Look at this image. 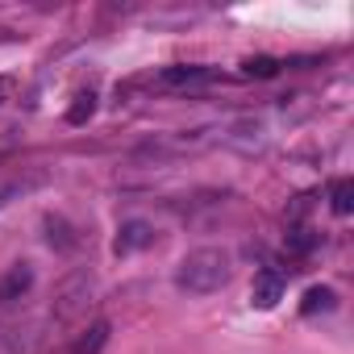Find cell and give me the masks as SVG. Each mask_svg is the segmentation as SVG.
Listing matches in <instances>:
<instances>
[{"mask_svg": "<svg viewBox=\"0 0 354 354\" xmlns=\"http://www.w3.org/2000/svg\"><path fill=\"white\" fill-rule=\"evenodd\" d=\"M230 275H234L230 254L217 250V246H201V250L180 259V267H175V288L188 292V296H213L230 283Z\"/></svg>", "mask_w": 354, "mask_h": 354, "instance_id": "6da1fadb", "label": "cell"}, {"mask_svg": "<svg viewBox=\"0 0 354 354\" xmlns=\"http://www.w3.org/2000/svg\"><path fill=\"white\" fill-rule=\"evenodd\" d=\"M213 80H217L213 67L180 63V67H167V71L158 75V88H167V92H196V88H205V84H213Z\"/></svg>", "mask_w": 354, "mask_h": 354, "instance_id": "7a4b0ae2", "label": "cell"}, {"mask_svg": "<svg viewBox=\"0 0 354 354\" xmlns=\"http://www.w3.org/2000/svg\"><path fill=\"white\" fill-rule=\"evenodd\" d=\"M283 288H288V275L279 267H259L254 271V288H250V304L254 308H275L283 300Z\"/></svg>", "mask_w": 354, "mask_h": 354, "instance_id": "3957f363", "label": "cell"}, {"mask_svg": "<svg viewBox=\"0 0 354 354\" xmlns=\"http://www.w3.org/2000/svg\"><path fill=\"white\" fill-rule=\"evenodd\" d=\"M88 292H92V279H88V275H71V279L63 283L59 300H55V313H59V317H75V313L84 308Z\"/></svg>", "mask_w": 354, "mask_h": 354, "instance_id": "277c9868", "label": "cell"}, {"mask_svg": "<svg viewBox=\"0 0 354 354\" xmlns=\"http://www.w3.org/2000/svg\"><path fill=\"white\" fill-rule=\"evenodd\" d=\"M30 288H34V267H30V263H13V267L5 271V279H0V304L21 300Z\"/></svg>", "mask_w": 354, "mask_h": 354, "instance_id": "5b68a950", "label": "cell"}, {"mask_svg": "<svg viewBox=\"0 0 354 354\" xmlns=\"http://www.w3.org/2000/svg\"><path fill=\"white\" fill-rule=\"evenodd\" d=\"M150 242H154V230H150L146 221H125L121 234H117V242H113V250H117V254H133V250H142V246H150Z\"/></svg>", "mask_w": 354, "mask_h": 354, "instance_id": "8992f818", "label": "cell"}, {"mask_svg": "<svg viewBox=\"0 0 354 354\" xmlns=\"http://www.w3.org/2000/svg\"><path fill=\"white\" fill-rule=\"evenodd\" d=\"M104 342H109V321H96V325H88V329L75 337L71 354H100V350H104Z\"/></svg>", "mask_w": 354, "mask_h": 354, "instance_id": "52a82bcc", "label": "cell"}, {"mask_svg": "<svg viewBox=\"0 0 354 354\" xmlns=\"http://www.w3.org/2000/svg\"><path fill=\"white\" fill-rule=\"evenodd\" d=\"M92 113H96V92H92V88H88V92H75V100H71V109H67V125L92 121Z\"/></svg>", "mask_w": 354, "mask_h": 354, "instance_id": "ba28073f", "label": "cell"}, {"mask_svg": "<svg viewBox=\"0 0 354 354\" xmlns=\"http://www.w3.org/2000/svg\"><path fill=\"white\" fill-rule=\"evenodd\" d=\"M333 304H337L333 288H308V292H304V304H300V313H304V317H313V313H329Z\"/></svg>", "mask_w": 354, "mask_h": 354, "instance_id": "9c48e42d", "label": "cell"}, {"mask_svg": "<svg viewBox=\"0 0 354 354\" xmlns=\"http://www.w3.org/2000/svg\"><path fill=\"white\" fill-rule=\"evenodd\" d=\"M329 209H333L337 217H346V213L354 209V184H350V180H333V188H329Z\"/></svg>", "mask_w": 354, "mask_h": 354, "instance_id": "30bf717a", "label": "cell"}, {"mask_svg": "<svg viewBox=\"0 0 354 354\" xmlns=\"http://www.w3.org/2000/svg\"><path fill=\"white\" fill-rule=\"evenodd\" d=\"M279 59H271V55H259V59H246L242 63V75H250V80H271V75H279Z\"/></svg>", "mask_w": 354, "mask_h": 354, "instance_id": "8fae6325", "label": "cell"}, {"mask_svg": "<svg viewBox=\"0 0 354 354\" xmlns=\"http://www.w3.org/2000/svg\"><path fill=\"white\" fill-rule=\"evenodd\" d=\"M46 230H50V246H55V242H59V250H75V246H80V238H75L59 217H46Z\"/></svg>", "mask_w": 354, "mask_h": 354, "instance_id": "7c38bea8", "label": "cell"}, {"mask_svg": "<svg viewBox=\"0 0 354 354\" xmlns=\"http://www.w3.org/2000/svg\"><path fill=\"white\" fill-rule=\"evenodd\" d=\"M313 246H317V234H313V230H292V234H288V254H292V259H304Z\"/></svg>", "mask_w": 354, "mask_h": 354, "instance_id": "4fadbf2b", "label": "cell"}, {"mask_svg": "<svg viewBox=\"0 0 354 354\" xmlns=\"http://www.w3.org/2000/svg\"><path fill=\"white\" fill-rule=\"evenodd\" d=\"M9 92H13V75H0V104L9 100Z\"/></svg>", "mask_w": 354, "mask_h": 354, "instance_id": "5bb4252c", "label": "cell"}]
</instances>
